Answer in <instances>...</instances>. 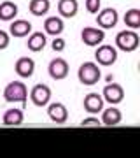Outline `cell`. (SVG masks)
I'll return each instance as SVG.
<instances>
[{
    "instance_id": "6da1fadb",
    "label": "cell",
    "mask_w": 140,
    "mask_h": 158,
    "mask_svg": "<svg viewBox=\"0 0 140 158\" xmlns=\"http://www.w3.org/2000/svg\"><path fill=\"white\" fill-rule=\"evenodd\" d=\"M100 77H102V70L98 67V63H95V62H84L77 70V79L84 86L96 85L100 81Z\"/></svg>"
},
{
    "instance_id": "7a4b0ae2",
    "label": "cell",
    "mask_w": 140,
    "mask_h": 158,
    "mask_svg": "<svg viewBox=\"0 0 140 158\" xmlns=\"http://www.w3.org/2000/svg\"><path fill=\"white\" fill-rule=\"evenodd\" d=\"M140 44V37L135 30H121L116 35V49H121L124 53H133Z\"/></svg>"
},
{
    "instance_id": "3957f363",
    "label": "cell",
    "mask_w": 140,
    "mask_h": 158,
    "mask_svg": "<svg viewBox=\"0 0 140 158\" xmlns=\"http://www.w3.org/2000/svg\"><path fill=\"white\" fill-rule=\"evenodd\" d=\"M26 97H28V90L23 81H11L4 88V98H6V102H11V104L21 102V104H25Z\"/></svg>"
},
{
    "instance_id": "277c9868",
    "label": "cell",
    "mask_w": 140,
    "mask_h": 158,
    "mask_svg": "<svg viewBox=\"0 0 140 158\" xmlns=\"http://www.w3.org/2000/svg\"><path fill=\"white\" fill-rule=\"evenodd\" d=\"M95 58H96L98 65L110 67V65H114L118 62V49L110 44H100V46H96Z\"/></svg>"
},
{
    "instance_id": "5b68a950",
    "label": "cell",
    "mask_w": 140,
    "mask_h": 158,
    "mask_svg": "<svg viewBox=\"0 0 140 158\" xmlns=\"http://www.w3.org/2000/svg\"><path fill=\"white\" fill-rule=\"evenodd\" d=\"M30 100L37 107H46L51 102V88L47 85H35L30 90Z\"/></svg>"
},
{
    "instance_id": "8992f818",
    "label": "cell",
    "mask_w": 140,
    "mask_h": 158,
    "mask_svg": "<svg viewBox=\"0 0 140 158\" xmlns=\"http://www.w3.org/2000/svg\"><path fill=\"white\" fill-rule=\"evenodd\" d=\"M119 21V14L114 7H105L102 11L96 12V23L102 30L105 28H114Z\"/></svg>"
},
{
    "instance_id": "52a82bcc",
    "label": "cell",
    "mask_w": 140,
    "mask_h": 158,
    "mask_svg": "<svg viewBox=\"0 0 140 158\" xmlns=\"http://www.w3.org/2000/svg\"><path fill=\"white\" fill-rule=\"evenodd\" d=\"M81 39L86 46L90 48H96L105 40V32L102 28H93V27H84L81 32Z\"/></svg>"
},
{
    "instance_id": "ba28073f",
    "label": "cell",
    "mask_w": 140,
    "mask_h": 158,
    "mask_svg": "<svg viewBox=\"0 0 140 158\" xmlns=\"http://www.w3.org/2000/svg\"><path fill=\"white\" fill-rule=\"evenodd\" d=\"M102 97H103V100H107L110 106H116L119 102H123L124 90H123V86L118 85V83H109V85L103 86Z\"/></svg>"
},
{
    "instance_id": "9c48e42d",
    "label": "cell",
    "mask_w": 140,
    "mask_h": 158,
    "mask_svg": "<svg viewBox=\"0 0 140 158\" xmlns=\"http://www.w3.org/2000/svg\"><path fill=\"white\" fill-rule=\"evenodd\" d=\"M47 116L56 125H63L68 119V109L62 102H53V104H47Z\"/></svg>"
},
{
    "instance_id": "30bf717a",
    "label": "cell",
    "mask_w": 140,
    "mask_h": 158,
    "mask_svg": "<svg viewBox=\"0 0 140 158\" xmlns=\"http://www.w3.org/2000/svg\"><path fill=\"white\" fill-rule=\"evenodd\" d=\"M47 72L54 81H62L68 76V63L63 58H53L47 65Z\"/></svg>"
},
{
    "instance_id": "8fae6325",
    "label": "cell",
    "mask_w": 140,
    "mask_h": 158,
    "mask_svg": "<svg viewBox=\"0 0 140 158\" xmlns=\"http://www.w3.org/2000/svg\"><path fill=\"white\" fill-rule=\"evenodd\" d=\"M103 97L100 95V93H95V91H91V93H88V95L84 97L82 100V106L84 109L88 111V113L91 114H96V113H102V109H103Z\"/></svg>"
},
{
    "instance_id": "7c38bea8",
    "label": "cell",
    "mask_w": 140,
    "mask_h": 158,
    "mask_svg": "<svg viewBox=\"0 0 140 158\" xmlns=\"http://www.w3.org/2000/svg\"><path fill=\"white\" fill-rule=\"evenodd\" d=\"M14 70L19 77H32L35 72V62L30 56H21L16 60Z\"/></svg>"
},
{
    "instance_id": "4fadbf2b",
    "label": "cell",
    "mask_w": 140,
    "mask_h": 158,
    "mask_svg": "<svg viewBox=\"0 0 140 158\" xmlns=\"http://www.w3.org/2000/svg\"><path fill=\"white\" fill-rule=\"evenodd\" d=\"M32 34V23L26 21V19H12L11 27H9V35L16 37V39H21V37H26V35Z\"/></svg>"
},
{
    "instance_id": "5bb4252c",
    "label": "cell",
    "mask_w": 140,
    "mask_h": 158,
    "mask_svg": "<svg viewBox=\"0 0 140 158\" xmlns=\"http://www.w3.org/2000/svg\"><path fill=\"white\" fill-rule=\"evenodd\" d=\"M121 119H123V114H121V111H119L118 107H114V106H110V107L107 109H102V125H105V127H116V125L121 123Z\"/></svg>"
},
{
    "instance_id": "9a60e30c",
    "label": "cell",
    "mask_w": 140,
    "mask_h": 158,
    "mask_svg": "<svg viewBox=\"0 0 140 158\" xmlns=\"http://www.w3.org/2000/svg\"><path fill=\"white\" fill-rule=\"evenodd\" d=\"M63 30H65V23H63L62 18H58V16L46 18V21H44V32L47 35L58 37V35L63 34Z\"/></svg>"
},
{
    "instance_id": "2e32d148",
    "label": "cell",
    "mask_w": 140,
    "mask_h": 158,
    "mask_svg": "<svg viewBox=\"0 0 140 158\" xmlns=\"http://www.w3.org/2000/svg\"><path fill=\"white\" fill-rule=\"evenodd\" d=\"M25 121V113H23L21 109H7L4 116H2V123L7 125V127H18V125H21Z\"/></svg>"
},
{
    "instance_id": "e0dca14e",
    "label": "cell",
    "mask_w": 140,
    "mask_h": 158,
    "mask_svg": "<svg viewBox=\"0 0 140 158\" xmlns=\"http://www.w3.org/2000/svg\"><path fill=\"white\" fill-rule=\"evenodd\" d=\"M46 44H47V39H46V34H42V32H32L30 34V37H28V49L34 51V53H39V51H42L46 48Z\"/></svg>"
},
{
    "instance_id": "ac0fdd59",
    "label": "cell",
    "mask_w": 140,
    "mask_h": 158,
    "mask_svg": "<svg viewBox=\"0 0 140 158\" xmlns=\"http://www.w3.org/2000/svg\"><path fill=\"white\" fill-rule=\"evenodd\" d=\"M79 11V2L77 0H60L58 2V12L62 18H74Z\"/></svg>"
},
{
    "instance_id": "d6986e66",
    "label": "cell",
    "mask_w": 140,
    "mask_h": 158,
    "mask_svg": "<svg viewBox=\"0 0 140 158\" xmlns=\"http://www.w3.org/2000/svg\"><path fill=\"white\" fill-rule=\"evenodd\" d=\"M18 16V6L11 0H4L0 4V19L2 21H12Z\"/></svg>"
},
{
    "instance_id": "ffe728a7",
    "label": "cell",
    "mask_w": 140,
    "mask_h": 158,
    "mask_svg": "<svg viewBox=\"0 0 140 158\" xmlns=\"http://www.w3.org/2000/svg\"><path fill=\"white\" fill-rule=\"evenodd\" d=\"M28 9L34 16H44L47 14L51 9V2L49 0H30L28 4Z\"/></svg>"
},
{
    "instance_id": "44dd1931",
    "label": "cell",
    "mask_w": 140,
    "mask_h": 158,
    "mask_svg": "<svg viewBox=\"0 0 140 158\" xmlns=\"http://www.w3.org/2000/svg\"><path fill=\"white\" fill-rule=\"evenodd\" d=\"M124 25L130 30H137L140 27V9H128L124 14Z\"/></svg>"
},
{
    "instance_id": "7402d4cb",
    "label": "cell",
    "mask_w": 140,
    "mask_h": 158,
    "mask_svg": "<svg viewBox=\"0 0 140 158\" xmlns=\"http://www.w3.org/2000/svg\"><path fill=\"white\" fill-rule=\"evenodd\" d=\"M51 48H53V51H56V53H62V51H65V48H67V42H65V39H62V37L58 35V37H54V40L51 42Z\"/></svg>"
},
{
    "instance_id": "603a6c76",
    "label": "cell",
    "mask_w": 140,
    "mask_h": 158,
    "mask_svg": "<svg viewBox=\"0 0 140 158\" xmlns=\"http://www.w3.org/2000/svg\"><path fill=\"white\" fill-rule=\"evenodd\" d=\"M100 4L102 0H86V11L91 12V14H96L100 11Z\"/></svg>"
},
{
    "instance_id": "cb8c5ba5",
    "label": "cell",
    "mask_w": 140,
    "mask_h": 158,
    "mask_svg": "<svg viewBox=\"0 0 140 158\" xmlns=\"http://www.w3.org/2000/svg\"><path fill=\"white\" fill-rule=\"evenodd\" d=\"M9 44H11V35H9V32H6V30H0V51L7 49V48H9Z\"/></svg>"
},
{
    "instance_id": "d4e9b609",
    "label": "cell",
    "mask_w": 140,
    "mask_h": 158,
    "mask_svg": "<svg viewBox=\"0 0 140 158\" xmlns=\"http://www.w3.org/2000/svg\"><path fill=\"white\" fill-rule=\"evenodd\" d=\"M81 127H102V121L95 116H90V118H84L81 121Z\"/></svg>"
}]
</instances>
